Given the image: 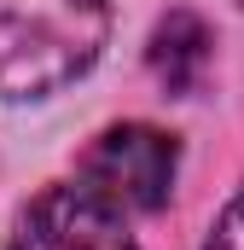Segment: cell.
<instances>
[{
  "label": "cell",
  "mask_w": 244,
  "mask_h": 250,
  "mask_svg": "<svg viewBox=\"0 0 244 250\" xmlns=\"http://www.w3.org/2000/svg\"><path fill=\"white\" fill-rule=\"evenodd\" d=\"M111 35V0H0V99H41L87 76Z\"/></svg>",
  "instance_id": "cell-1"
},
{
  "label": "cell",
  "mask_w": 244,
  "mask_h": 250,
  "mask_svg": "<svg viewBox=\"0 0 244 250\" xmlns=\"http://www.w3.org/2000/svg\"><path fill=\"white\" fill-rule=\"evenodd\" d=\"M175 169H181L175 134L151 123H117L81 151L76 181L128 215V209H163L175 192Z\"/></svg>",
  "instance_id": "cell-2"
},
{
  "label": "cell",
  "mask_w": 244,
  "mask_h": 250,
  "mask_svg": "<svg viewBox=\"0 0 244 250\" xmlns=\"http://www.w3.org/2000/svg\"><path fill=\"white\" fill-rule=\"evenodd\" d=\"M12 250H140V245L117 204H105L81 181H64L23 204L12 227Z\"/></svg>",
  "instance_id": "cell-3"
},
{
  "label": "cell",
  "mask_w": 244,
  "mask_h": 250,
  "mask_svg": "<svg viewBox=\"0 0 244 250\" xmlns=\"http://www.w3.org/2000/svg\"><path fill=\"white\" fill-rule=\"evenodd\" d=\"M209 59H215V35L198 12H169L157 29H151V47H145V64L151 76L163 82V93H198V82L209 76Z\"/></svg>",
  "instance_id": "cell-4"
},
{
  "label": "cell",
  "mask_w": 244,
  "mask_h": 250,
  "mask_svg": "<svg viewBox=\"0 0 244 250\" xmlns=\"http://www.w3.org/2000/svg\"><path fill=\"white\" fill-rule=\"evenodd\" d=\"M203 250H244V187L233 192V204L215 215V227H209V245Z\"/></svg>",
  "instance_id": "cell-5"
}]
</instances>
